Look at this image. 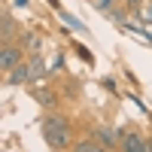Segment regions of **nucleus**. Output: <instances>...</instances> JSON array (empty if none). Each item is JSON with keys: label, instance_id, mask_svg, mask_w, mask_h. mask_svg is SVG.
Returning <instances> with one entry per match:
<instances>
[{"label": "nucleus", "instance_id": "nucleus-1", "mask_svg": "<svg viewBox=\"0 0 152 152\" xmlns=\"http://www.w3.org/2000/svg\"><path fill=\"white\" fill-rule=\"evenodd\" d=\"M43 137H46V143L52 146L55 152H64L67 146H70V122L64 119V116H46L43 119Z\"/></svg>", "mask_w": 152, "mask_h": 152}, {"label": "nucleus", "instance_id": "nucleus-2", "mask_svg": "<svg viewBox=\"0 0 152 152\" xmlns=\"http://www.w3.org/2000/svg\"><path fill=\"white\" fill-rule=\"evenodd\" d=\"M122 152H149V140L140 131H122Z\"/></svg>", "mask_w": 152, "mask_h": 152}, {"label": "nucleus", "instance_id": "nucleus-3", "mask_svg": "<svg viewBox=\"0 0 152 152\" xmlns=\"http://www.w3.org/2000/svg\"><path fill=\"white\" fill-rule=\"evenodd\" d=\"M18 64H21V49L12 46V43H3V46H0V70L12 73Z\"/></svg>", "mask_w": 152, "mask_h": 152}, {"label": "nucleus", "instance_id": "nucleus-4", "mask_svg": "<svg viewBox=\"0 0 152 152\" xmlns=\"http://www.w3.org/2000/svg\"><path fill=\"white\" fill-rule=\"evenodd\" d=\"M97 143L104 149L116 146V143H122V131H116V128H97Z\"/></svg>", "mask_w": 152, "mask_h": 152}, {"label": "nucleus", "instance_id": "nucleus-5", "mask_svg": "<svg viewBox=\"0 0 152 152\" xmlns=\"http://www.w3.org/2000/svg\"><path fill=\"white\" fill-rule=\"evenodd\" d=\"M24 82H31V67L21 61V64L9 73V85H24Z\"/></svg>", "mask_w": 152, "mask_h": 152}, {"label": "nucleus", "instance_id": "nucleus-6", "mask_svg": "<svg viewBox=\"0 0 152 152\" xmlns=\"http://www.w3.org/2000/svg\"><path fill=\"white\" fill-rule=\"evenodd\" d=\"M21 46L28 49V52H34V55H40V46H43V37H40V34H34V31H28V34H21Z\"/></svg>", "mask_w": 152, "mask_h": 152}, {"label": "nucleus", "instance_id": "nucleus-7", "mask_svg": "<svg viewBox=\"0 0 152 152\" xmlns=\"http://www.w3.org/2000/svg\"><path fill=\"white\" fill-rule=\"evenodd\" d=\"M28 67H31V82H37V79L46 73V61H43L40 55H34V58L28 61Z\"/></svg>", "mask_w": 152, "mask_h": 152}, {"label": "nucleus", "instance_id": "nucleus-8", "mask_svg": "<svg viewBox=\"0 0 152 152\" xmlns=\"http://www.w3.org/2000/svg\"><path fill=\"white\" fill-rule=\"evenodd\" d=\"M12 34H15V21L9 15H0V37H3V43L12 40Z\"/></svg>", "mask_w": 152, "mask_h": 152}, {"label": "nucleus", "instance_id": "nucleus-9", "mask_svg": "<svg viewBox=\"0 0 152 152\" xmlns=\"http://www.w3.org/2000/svg\"><path fill=\"white\" fill-rule=\"evenodd\" d=\"M73 152H110V149H104L97 140H79L73 146Z\"/></svg>", "mask_w": 152, "mask_h": 152}, {"label": "nucleus", "instance_id": "nucleus-10", "mask_svg": "<svg viewBox=\"0 0 152 152\" xmlns=\"http://www.w3.org/2000/svg\"><path fill=\"white\" fill-rule=\"evenodd\" d=\"M34 100L43 104V107H55V94L46 91V88H34Z\"/></svg>", "mask_w": 152, "mask_h": 152}, {"label": "nucleus", "instance_id": "nucleus-11", "mask_svg": "<svg viewBox=\"0 0 152 152\" xmlns=\"http://www.w3.org/2000/svg\"><path fill=\"white\" fill-rule=\"evenodd\" d=\"M61 18H64V21H67V24H73V28H82V24H79V21H76V18H73V15H67V12H64V9H61Z\"/></svg>", "mask_w": 152, "mask_h": 152}, {"label": "nucleus", "instance_id": "nucleus-12", "mask_svg": "<svg viewBox=\"0 0 152 152\" xmlns=\"http://www.w3.org/2000/svg\"><path fill=\"white\" fill-rule=\"evenodd\" d=\"M94 6H97V9H110L113 0H94Z\"/></svg>", "mask_w": 152, "mask_h": 152}, {"label": "nucleus", "instance_id": "nucleus-13", "mask_svg": "<svg viewBox=\"0 0 152 152\" xmlns=\"http://www.w3.org/2000/svg\"><path fill=\"white\" fill-rule=\"evenodd\" d=\"M28 3L31 0H15V6H21V9H28Z\"/></svg>", "mask_w": 152, "mask_h": 152}, {"label": "nucleus", "instance_id": "nucleus-14", "mask_svg": "<svg viewBox=\"0 0 152 152\" xmlns=\"http://www.w3.org/2000/svg\"><path fill=\"white\" fill-rule=\"evenodd\" d=\"M149 152H152V140H149Z\"/></svg>", "mask_w": 152, "mask_h": 152}, {"label": "nucleus", "instance_id": "nucleus-15", "mask_svg": "<svg viewBox=\"0 0 152 152\" xmlns=\"http://www.w3.org/2000/svg\"><path fill=\"white\" fill-rule=\"evenodd\" d=\"M0 46H3V37H0Z\"/></svg>", "mask_w": 152, "mask_h": 152}]
</instances>
